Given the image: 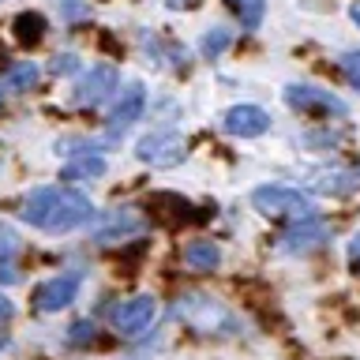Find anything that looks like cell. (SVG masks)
<instances>
[{
  "label": "cell",
  "instance_id": "1",
  "mask_svg": "<svg viewBox=\"0 0 360 360\" xmlns=\"http://www.w3.org/2000/svg\"><path fill=\"white\" fill-rule=\"evenodd\" d=\"M94 218V207L83 191L75 188H34L27 199H22V221H30L34 229L45 233H72L79 225H86Z\"/></svg>",
  "mask_w": 360,
  "mask_h": 360
},
{
  "label": "cell",
  "instance_id": "2",
  "mask_svg": "<svg viewBox=\"0 0 360 360\" xmlns=\"http://www.w3.org/2000/svg\"><path fill=\"white\" fill-rule=\"evenodd\" d=\"M173 315L180 323H188L195 334H236L240 330V319L218 297H207V292H184V297H176Z\"/></svg>",
  "mask_w": 360,
  "mask_h": 360
},
{
  "label": "cell",
  "instance_id": "3",
  "mask_svg": "<svg viewBox=\"0 0 360 360\" xmlns=\"http://www.w3.org/2000/svg\"><path fill=\"white\" fill-rule=\"evenodd\" d=\"M252 207L266 218H315V199L304 195L297 188H281V184H263L252 191Z\"/></svg>",
  "mask_w": 360,
  "mask_h": 360
},
{
  "label": "cell",
  "instance_id": "4",
  "mask_svg": "<svg viewBox=\"0 0 360 360\" xmlns=\"http://www.w3.org/2000/svg\"><path fill=\"white\" fill-rule=\"evenodd\" d=\"M285 101H289V109H300V112H319V117H345L349 105L342 98H334L330 90H319V86H300V83H292L285 86Z\"/></svg>",
  "mask_w": 360,
  "mask_h": 360
},
{
  "label": "cell",
  "instance_id": "5",
  "mask_svg": "<svg viewBox=\"0 0 360 360\" xmlns=\"http://www.w3.org/2000/svg\"><path fill=\"white\" fill-rule=\"evenodd\" d=\"M154 315H158V300L150 297V292H143V297H131V300H124V304L112 308V326H117L120 334L135 338L154 323Z\"/></svg>",
  "mask_w": 360,
  "mask_h": 360
},
{
  "label": "cell",
  "instance_id": "6",
  "mask_svg": "<svg viewBox=\"0 0 360 360\" xmlns=\"http://www.w3.org/2000/svg\"><path fill=\"white\" fill-rule=\"evenodd\" d=\"M143 109H146V90H143V83H128V86L120 90V98H117V105H112V112H109V124H105L109 139H117V135L128 131L131 124L143 117Z\"/></svg>",
  "mask_w": 360,
  "mask_h": 360
},
{
  "label": "cell",
  "instance_id": "7",
  "mask_svg": "<svg viewBox=\"0 0 360 360\" xmlns=\"http://www.w3.org/2000/svg\"><path fill=\"white\" fill-rule=\"evenodd\" d=\"M117 83H120V75H117V68H109V64H94L90 72L75 83V94H72V101L75 105H98V101H105L112 90H117Z\"/></svg>",
  "mask_w": 360,
  "mask_h": 360
},
{
  "label": "cell",
  "instance_id": "8",
  "mask_svg": "<svg viewBox=\"0 0 360 360\" xmlns=\"http://www.w3.org/2000/svg\"><path fill=\"white\" fill-rule=\"evenodd\" d=\"M79 281H83V274H56L49 281H41V285L34 289V308H38V311H60V308H68V304L79 297Z\"/></svg>",
  "mask_w": 360,
  "mask_h": 360
},
{
  "label": "cell",
  "instance_id": "9",
  "mask_svg": "<svg viewBox=\"0 0 360 360\" xmlns=\"http://www.w3.org/2000/svg\"><path fill=\"white\" fill-rule=\"evenodd\" d=\"M139 162H150V165H176L180 158H184V139H180L176 131H154V135H146V139L139 143Z\"/></svg>",
  "mask_w": 360,
  "mask_h": 360
},
{
  "label": "cell",
  "instance_id": "10",
  "mask_svg": "<svg viewBox=\"0 0 360 360\" xmlns=\"http://www.w3.org/2000/svg\"><path fill=\"white\" fill-rule=\"evenodd\" d=\"M323 240H330V225L323 218H304L281 233V252H315V248H323Z\"/></svg>",
  "mask_w": 360,
  "mask_h": 360
},
{
  "label": "cell",
  "instance_id": "11",
  "mask_svg": "<svg viewBox=\"0 0 360 360\" xmlns=\"http://www.w3.org/2000/svg\"><path fill=\"white\" fill-rule=\"evenodd\" d=\"M221 128L229 135H236V139H255V135L270 131V112L259 109V105H233L225 112Z\"/></svg>",
  "mask_w": 360,
  "mask_h": 360
},
{
  "label": "cell",
  "instance_id": "12",
  "mask_svg": "<svg viewBox=\"0 0 360 360\" xmlns=\"http://www.w3.org/2000/svg\"><path fill=\"white\" fill-rule=\"evenodd\" d=\"M139 229H143V214L135 210V207H117V210H109L105 218L98 221L94 240L98 244H117L120 236H131V233H139Z\"/></svg>",
  "mask_w": 360,
  "mask_h": 360
},
{
  "label": "cell",
  "instance_id": "13",
  "mask_svg": "<svg viewBox=\"0 0 360 360\" xmlns=\"http://www.w3.org/2000/svg\"><path fill=\"white\" fill-rule=\"evenodd\" d=\"M184 263L191 270H199V274H207V270H218L221 266V248L214 240H191L184 248Z\"/></svg>",
  "mask_w": 360,
  "mask_h": 360
},
{
  "label": "cell",
  "instance_id": "14",
  "mask_svg": "<svg viewBox=\"0 0 360 360\" xmlns=\"http://www.w3.org/2000/svg\"><path fill=\"white\" fill-rule=\"evenodd\" d=\"M105 173V158L101 154H83V158H75V162H68L60 169V180H94Z\"/></svg>",
  "mask_w": 360,
  "mask_h": 360
},
{
  "label": "cell",
  "instance_id": "15",
  "mask_svg": "<svg viewBox=\"0 0 360 360\" xmlns=\"http://www.w3.org/2000/svg\"><path fill=\"white\" fill-rule=\"evenodd\" d=\"M11 27H15V41H22V45H38L45 38V19L38 11H19Z\"/></svg>",
  "mask_w": 360,
  "mask_h": 360
},
{
  "label": "cell",
  "instance_id": "16",
  "mask_svg": "<svg viewBox=\"0 0 360 360\" xmlns=\"http://www.w3.org/2000/svg\"><path fill=\"white\" fill-rule=\"evenodd\" d=\"M229 8L240 15V27H244V30H259V27H263L266 0H229Z\"/></svg>",
  "mask_w": 360,
  "mask_h": 360
},
{
  "label": "cell",
  "instance_id": "17",
  "mask_svg": "<svg viewBox=\"0 0 360 360\" xmlns=\"http://www.w3.org/2000/svg\"><path fill=\"white\" fill-rule=\"evenodd\" d=\"M34 83H38V64L22 60V64H11L8 68V86L11 90H30Z\"/></svg>",
  "mask_w": 360,
  "mask_h": 360
},
{
  "label": "cell",
  "instance_id": "18",
  "mask_svg": "<svg viewBox=\"0 0 360 360\" xmlns=\"http://www.w3.org/2000/svg\"><path fill=\"white\" fill-rule=\"evenodd\" d=\"M229 41H233V34L229 30H221V27H214V30H207L202 34V41H199V49H202V56H221L225 49H229Z\"/></svg>",
  "mask_w": 360,
  "mask_h": 360
},
{
  "label": "cell",
  "instance_id": "19",
  "mask_svg": "<svg viewBox=\"0 0 360 360\" xmlns=\"http://www.w3.org/2000/svg\"><path fill=\"white\" fill-rule=\"evenodd\" d=\"M19 252V233L11 229L8 221H0V263H4V259H11Z\"/></svg>",
  "mask_w": 360,
  "mask_h": 360
},
{
  "label": "cell",
  "instance_id": "20",
  "mask_svg": "<svg viewBox=\"0 0 360 360\" xmlns=\"http://www.w3.org/2000/svg\"><path fill=\"white\" fill-rule=\"evenodd\" d=\"M94 330H98V326L90 319H79V323H72V330H68V342H72V345H86V342H94V338H98Z\"/></svg>",
  "mask_w": 360,
  "mask_h": 360
},
{
  "label": "cell",
  "instance_id": "21",
  "mask_svg": "<svg viewBox=\"0 0 360 360\" xmlns=\"http://www.w3.org/2000/svg\"><path fill=\"white\" fill-rule=\"evenodd\" d=\"M342 72H345L349 83L360 90V53H345V56H342Z\"/></svg>",
  "mask_w": 360,
  "mask_h": 360
},
{
  "label": "cell",
  "instance_id": "22",
  "mask_svg": "<svg viewBox=\"0 0 360 360\" xmlns=\"http://www.w3.org/2000/svg\"><path fill=\"white\" fill-rule=\"evenodd\" d=\"M75 68H79V60H75L72 53H64V56H56V60H53V72L56 75H68V72H75Z\"/></svg>",
  "mask_w": 360,
  "mask_h": 360
},
{
  "label": "cell",
  "instance_id": "23",
  "mask_svg": "<svg viewBox=\"0 0 360 360\" xmlns=\"http://www.w3.org/2000/svg\"><path fill=\"white\" fill-rule=\"evenodd\" d=\"M11 315H15V304H11V300L4 297V292H0V326L11 323Z\"/></svg>",
  "mask_w": 360,
  "mask_h": 360
},
{
  "label": "cell",
  "instance_id": "24",
  "mask_svg": "<svg viewBox=\"0 0 360 360\" xmlns=\"http://www.w3.org/2000/svg\"><path fill=\"white\" fill-rule=\"evenodd\" d=\"M199 4H202V0H169V8H173V11H191Z\"/></svg>",
  "mask_w": 360,
  "mask_h": 360
},
{
  "label": "cell",
  "instance_id": "25",
  "mask_svg": "<svg viewBox=\"0 0 360 360\" xmlns=\"http://www.w3.org/2000/svg\"><path fill=\"white\" fill-rule=\"evenodd\" d=\"M349 259H353V266H360V233L353 236V244H349Z\"/></svg>",
  "mask_w": 360,
  "mask_h": 360
},
{
  "label": "cell",
  "instance_id": "26",
  "mask_svg": "<svg viewBox=\"0 0 360 360\" xmlns=\"http://www.w3.org/2000/svg\"><path fill=\"white\" fill-rule=\"evenodd\" d=\"M0 281H19V274H15L8 263H0Z\"/></svg>",
  "mask_w": 360,
  "mask_h": 360
},
{
  "label": "cell",
  "instance_id": "27",
  "mask_svg": "<svg viewBox=\"0 0 360 360\" xmlns=\"http://www.w3.org/2000/svg\"><path fill=\"white\" fill-rule=\"evenodd\" d=\"M349 15H353V22L360 27V4H353V11H349Z\"/></svg>",
  "mask_w": 360,
  "mask_h": 360
}]
</instances>
